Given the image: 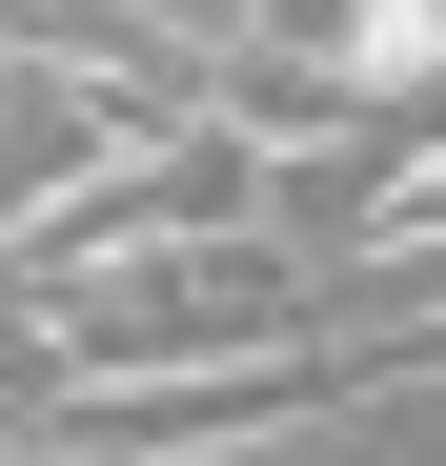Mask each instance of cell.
Returning <instances> with one entry per match:
<instances>
[{
  "label": "cell",
  "mask_w": 446,
  "mask_h": 466,
  "mask_svg": "<svg viewBox=\"0 0 446 466\" xmlns=\"http://www.w3.org/2000/svg\"><path fill=\"white\" fill-rule=\"evenodd\" d=\"M21 325L61 385L122 365H244V345H325V264L264 223H102V244H21Z\"/></svg>",
  "instance_id": "6da1fadb"
},
{
  "label": "cell",
  "mask_w": 446,
  "mask_h": 466,
  "mask_svg": "<svg viewBox=\"0 0 446 466\" xmlns=\"http://www.w3.org/2000/svg\"><path fill=\"white\" fill-rule=\"evenodd\" d=\"M426 122H305V142H264V244H305V264H365V244H426Z\"/></svg>",
  "instance_id": "7a4b0ae2"
},
{
  "label": "cell",
  "mask_w": 446,
  "mask_h": 466,
  "mask_svg": "<svg viewBox=\"0 0 446 466\" xmlns=\"http://www.w3.org/2000/svg\"><path fill=\"white\" fill-rule=\"evenodd\" d=\"M426 61H446V0H345L325 82H345V122H426Z\"/></svg>",
  "instance_id": "3957f363"
}]
</instances>
